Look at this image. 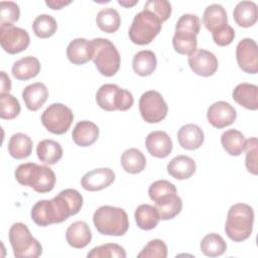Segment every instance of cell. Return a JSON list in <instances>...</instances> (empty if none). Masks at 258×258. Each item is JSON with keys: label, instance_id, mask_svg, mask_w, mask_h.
<instances>
[{"label": "cell", "instance_id": "obj_2", "mask_svg": "<svg viewBox=\"0 0 258 258\" xmlns=\"http://www.w3.org/2000/svg\"><path fill=\"white\" fill-rule=\"evenodd\" d=\"M14 175L19 184L29 186L39 194L49 192L55 184L53 170L46 165H39L34 162L19 164Z\"/></svg>", "mask_w": 258, "mask_h": 258}, {"label": "cell", "instance_id": "obj_37", "mask_svg": "<svg viewBox=\"0 0 258 258\" xmlns=\"http://www.w3.org/2000/svg\"><path fill=\"white\" fill-rule=\"evenodd\" d=\"M57 29L56 20L48 14L38 15L32 23V30L39 38H48L52 36Z\"/></svg>", "mask_w": 258, "mask_h": 258}, {"label": "cell", "instance_id": "obj_9", "mask_svg": "<svg viewBox=\"0 0 258 258\" xmlns=\"http://www.w3.org/2000/svg\"><path fill=\"white\" fill-rule=\"evenodd\" d=\"M74 121L73 111L61 103L49 105L41 114V123L50 133L61 135L68 132Z\"/></svg>", "mask_w": 258, "mask_h": 258}, {"label": "cell", "instance_id": "obj_32", "mask_svg": "<svg viewBox=\"0 0 258 258\" xmlns=\"http://www.w3.org/2000/svg\"><path fill=\"white\" fill-rule=\"evenodd\" d=\"M134 218L137 226L145 231L154 229L159 222V216L156 208L148 204L138 206L134 213Z\"/></svg>", "mask_w": 258, "mask_h": 258}, {"label": "cell", "instance_id": "obj_35", "mask_svg": "<svg viewBox=\"0 0 258 258\" xmlns=\"http://www.w3.org/2000/svg\"><path fill=\"white\" fill-rule=\"evenodd\" d=\"M96 23L102 31L106 33H113L119 29L121 18L116 9L107 7L98 12L96 16Z\"/></svg>", "mask_w": 258, "mask_h": 258}, {"label": "cell", "instance_id": "obj_45", "mask_svg": "<svg viewBox=\"0 0 258 258\" xmlns=\"http://www.w3.org/2000/svg\"><path fill=\"white\" fill-rule=\"evenodd\" d=\"M201 29V21L196 14H183L179 17L175 24V30L189 31L195 34H199Z\"/></svg>", "mask_w": 258, "mask_h": 258}, {"label": "cell", "instance_id": "obj_1", "mask_svg": "<svg viewBox=\"0 0 258 258\" xmlns=\"http://www.w3.org/2000/svg\"><path fill=\"white\" fill-rule=\"evenodd\" d=\"M84 203L83 196L74 188L59 191L51 200L38 201L31 209L32 221L40 227L58 224L78 214Z\"/></svg>", "mask_w": 258, "mask_h": 258}, {"label": "cell", "instance_id": "obj_28", "mask_svg": "<svg viewBox=\"0 0 258 258\" xmlns=\"http://www.w3.org/2000/svg\"><path fill=\"white\" fill-rule=\"evenodd\" d=\"M154 207L157 210L159 220L167 221L173 219L181 212L182 201L176 194H173L155 202Z\"/></svg>", "mask_w": 258, "mask_h": 258}, {"label": "cell", "instance_id": "obj_40", "mask_svg": "<svg viewBox=\"0 0 258 258\" xmlns=\"http://www.w3.org/2000/svg\"><path fill=\"white\" fill-rule=\"evenodd\" d=\"M173 194H176L175 185L165 179H159L154 181L148 188L149 198L154 203L166 196Z\"/></svg>", "mask_w": 258, "mask_h": 258}, {"label": "cell", "instance_id": "obj_25", "mask_svg": "<svg viewBox=\"0 0 258 258\" xmlns=\"http://www.w3.org/2000/svg\"><path fill=\"white\" fill-rule=\"evenodd\" d=\"M203 24L210 32L228 25V16L225 8L217 3L209 5L203 14Z\"/></svg>", "mask_w": 258, "mask_h": 258}, {"label": "cell", "instance_id": "obj_17", "mask_svg": "<svg viewBox=\"0 0 258 258\" xmlns=\"http://www.w3.org/2000/svg\"><path fill=\"white\" fill-rule=\"evenodd\" d=\"M66 239L68 244L73 248L82 249L91 243L92 232L86 222L76 221L67 229Z\"/></svg>", "mask_w": 258, "mask_h": 258}, {"label": "cell", "instance_id": "obj_33", "mask_svg": "<svg viewBox=\"0 0 258 258\" xmlns=\"http://www.w3.org/2000/svg\"><path fill=\"white\" fill-rule=\"evenodd\" d=\"M121 165L126 172L136 174L145 168L146 158L139 149L129 148L121 155Z\"/></svg>", "mask_w": 258, "mask_h": 258}, {"label": "cell", "instance_id": "obj_18", "mask_svg": "<svg viewBox=\"0 0 258 258\" xmlns=\"http://www.w3.org/2000/svg\"><path fill=\"white\" fill-rule=\"evenodd\" d=\"M48 90L43 83L37 82L26 86L22 91V99L29 111H37L46 102Z\"/></svg>", "mask_w": 258, "mask_h": 258}, {"label": "cell", "instance_id": "obj_31", "mask_svg": "<svg viewBox=\"0 0 258 258\" xmlns=\"http://www.w3.org/2000/svg\"><path fill=\"white\" fill-rule=\"evenodd\" d=\"M245 136L236 129L226 130L221 136V144L225 151L232 156H239L245 147Z\"/></svg>", "mask_w": 258, "mask_h": 258}, {"label": "cell", "instance_id": "obj_23", "mask_svg": "<svg viewBox=\"0 0 258 258\" xmlns=\"http://www.w3.org/2000/svg\"><path fill=\"white\" fill-rule=\"evenodd\" d=\"M67 56L74 64H84L90 61L93 56L91 41L86 38L73 39L68 45Z\"/></svg>", "mask_w": 258, "mask_h": 258}, {"label": "cell", "instance_id": "obj_36", "mask_svg": "<svg viewBox=\"0 0 258 258\" xmlns=\"http://www.w3.org/2000/svg\"><path fill=\"white\" fill-rule=\"evenodd\" d=\"M201 250L208 257H218L225 253L227 244L225 240L216 233L206 235L201 241Z\"/></svg>", "mask_w": 258, "mask_h": 258}, {"label": "cell", "instance_id": "obj_27", "mask_svg": "<svg viewBox=\"0 0 258 258\" xmlns=\"http://www.w3.org/2000/svg\"><path fill=\"white\" fill-rule=\"evenodd\" d=\"M36 154L41 162L52 165L62 157V147L54 140L43 139L36 146Z\"/></svg>", "mask_w": 258, "mask_h": 258}, {"label": "cell", "instance_id": "obj_4", "mask_svg": "<svg viewBox=\"0 0 258 258\" xmlns=\"http://www.w3.org/2000/svg\"><path fill=\"white\" fill-rule=\"evenodd\" d=\"M93 223L100 234L107 236H123L129 229L127 213L113 206L98 208L94 213Z\"/></svg>", "mask_w": 258, "mask_h": 258}, {"label": "cell", "instance_id": "obj_39", "mask_svg": "<svg viewBox=\"0 0 258 258\" xmlns=\"http://www.w3.org/2000/svg\"><path fill=\"white\" fill-rule=\"evenodd\" d=\"M19 101L10 94L0 95V117L5 120H12L20 113Z\"/></svg>", "mask_w": 258, "mask_h": 258}, {"label": "cell", "instance_id": "obj_13", "mask_svg": "<svg viewBox=\"0 0 258 258\" xmlns=\"http://www.w3.org/2000/svg\"><path fill=\"white\" fill-rule=\"evenodd\" d=\"M188 66L196 75L211 77L217 72L219 62L213 52L206 49H197L188 55Z\"/></svg>", "mask_w": 258, "mask_h": 258}, {"label": "cell", "instance_id": "obj_30", "mask_svg": "<svg viewBox=\"0 0 258 258\" xmlns=\"http://www.w3.org/2000/svg\"><path fill=\"white\" fill-rule=\"evenodd\" d=\"M157 66V59L155 53L152 50H140L138 51L132 60L133 71L140 77H146L151 75Z\"/></svg>", "mask_w": 258, "mask_h": 258}, {"label": "cell", "instance_id": "obj_8", "mask_svg": "<svg viewBox=\"0 0 258 258\" xmlns=\"http://www.w3.org/2000/svg\"><path fill=\"white\" fill-rule=\"evenodd\" d=\"M96 101L100 108L109 112L127 111L134 103L132 94L115 84L102 85L97 91Z\"/></svg>", "mask_w": 258, "mask_h": 258}, {"label": "cell", "instance_id": "obj_41", "mask_svg": "<svg viewBox=\"0 0 258 258\" xmlns=\"http://www.w3.org/2000/svg\"><path fill=\"white\" fill-rule=\"evenodd\" d=\"M138 258H166L167 246L160 239H153L149 241L146 246L137 255Z\"/></svg>", "mask_w": 258, "mask_h": 258}, {"label": "cell", "instance_id": "obj_11", "mask_svg": "<svg viewBox=\"0 0 258 258\" xmlns=\"http://www.w3.org/2000/svg\"><path fill=\"white\" fill-rule=\"evenodd\" d=\"M0 43L6 52L15 54L28 47L30 37L28 32L23 28L4 24L0 25Z\"/></svg>", "mask_w": 258, "mask_h": 258}, {"label": "cell", "instance_id": "obj_10", "mask_svg": "<svg viewBox=\"0 0 258 258\" xmlns=\"http://www.w3.org/2000/svg\"><path fill=\"white\" fill-rule=\"evenodd\" d=\"M139 111L145 122L159 123L166 117L168 107L161 94L149 90L143 93L139 99Z\"/></svg>", "mask_w": 258, "mask_h": 258}, {"label": "cell", "instance_id": "obj_20", "mask_svg": "<svg viewBox=\"0 0 258 258\" xmlns=\"http://www.w3.org/2000/svg\"><path fill=\"white\" fill-rule=\"evenodd\" d=\"M233 100L240 106L255 111L258 109V87L254 84L241 83L232 93Z\"/></svg>", "mask_w": 258, "mask_h": 258}, {"label": "cell", "instance_id": "obj_26", "mask_svg": "<svg viewBox=\"0 0 258 258\" xmlns=\"http://www.w3.org/2000/svg\"><path fill=\"white\" fill-rule=\"evenodd\" d=\"M257 5L253 1H241L235 6L233 11L235 22L245 28L253 26L257 21Z\"/></svg>", "mask_w": 258, "mask_h": 258}, {"label": "cell", "instance_id": "obj_46", "mask_svg": "<svg viewBox=\"0 0 258 258\" xmlns=\"http://www.w3.org/2000/svg\"><path fill=\"white\" fill-rule=\"evenodd\" d=\"M214 42L219 46H227L232 43L235 37V30L232 26L226 25L214 32H212Z\"/></svg>", "mask_w": 258, "mask_h": 258}, {"label": "cell", "instance_id": "obj_48", "mask_svg": "<svg viewBox=\"0 0 258 258\" xmlns=\"http://www.w3.org/2000/svg\"><path fill=\"white\" fill-rule=\"evenodd\" d=\"M72 1H63V0H46L45 4L53 10H59L61 8H63L64 6L71 4Z\"/></svg>", "mask_w": 258, "mask_h": 258}, {"label": "cell", "instance_id": "obj_22", "mask_svg": "<svg viewBox=\"0 0 258 258\" xmlns=\"http://www.w3.org/2000/svg\"><path fill=\"white\" fill-rule=\"evenodd\" d=\"M196 168L195 160L187 155L175 156L166 166L168 174L178 180L189 178L196 172Z\"/></svg>", "mask_w": 258, "mask_h": 258}, {"label": "cell", "instance_id": "obj_21", "mask_svg": "<svg viewBox=\"0 0 258 258\" xmlns=\"http://www.w3.org/2000/svg\"><path fill=\"white\" fill-rule=\"evenodd\" d=\"M179 145L186 150L199 149L205 140L203 130L196 124H185L177 131Z\"/></svg>", "mask_w": 258, "mask_h": 258}, {"label": "cell", "instance_id": "obj_34", "mask_svg": "<svg viewBox=\"0 0 258 258\" xmlns=\"http://www.w3.org/2000/svg\"><path fill=\"white\" fill-rule=\"evenodd\" d=\"M172 45L177 53L190 55L197 50V34L184 30H175L172 37Z\"/></svg>", "mask_w": 258, "mask_h": 258}, {"label": "cell", "instance_id": "obj_14", "mask_svg": "<svg viewBox=\"0 0 258 258\" xmlns=\"http://www.w3.org/2000/svg\"><path fill=\"white\" fill-rule=\"evenodd\" d=\"M237 113L235 108L225 101H218L212 104L207 111V119L215 128L222 129L235 122Z\"/></svg>", "mask_w": 258, "mask_h": 258}, {"label": "cell", "instance_id": "obj_44", "mask_svg": "<svg viewBox=\"0 0 258 258\" xmlns=\"http://www.w3.org/2000/svg\"><path fill=\"white\" fill-rule=\"evenodd\" d=\"M143 9L152 12L161 22L166 21L171 14V4L165 0H148Z\"/></svg>", "mask_w": 258, "mask_h": 258}, {"label": "cell", "instance_id": "obj_6", "mask_svg": "<svg viewBox=\"0 0 258 258\" xmlns=\"http://www.w3.org/2000/svg\"><path fill=\"white\" fill-rule=\"evenodd\" d=\"M9 242L17 258H37L42 254L41 244L23 223H14L9 229Z\"/></svg>", "mask_w": 258, "mask_h": 258}, {"label": "cell", "instance_id": "obj_43", "mask_svg": "<svg viewBox=\"0 0 258 258\" xmlns=\"http://www.w3.org/2000/svg\"><path fill=\"white\" fill-rule=\"evenodd\" d=\"M258 141L256 137H251L245 141L244 150L246 151V161L245 165L249 172L252 174H257V153H258Z\"/></svg>", "mask_w": 258, "mask_h": 258}, {"label": "cell", "instance_id": "obj_38", "mask_svg": "<svg viewBox=\"0 0 258 258\" xmlns=\"http://www.w3.org/2000/svg\"><path fill=\"white\" fill-rule=\"evenodd\" d=\"M88 258H125L126 252L124 248L115 243H107L104 245L97 246L93 248L88 254Z\"/></svg>", "mask_w": 258, "mask_h": 258}, {"label": "cell", "instance_id": "obj_42", "mask_svg": "<svg viewBox=\"0 0 258 258\" xmlns=\"http://www.w3.org/2000/svg\"><path fill=\"white\" fill-rule=\"evenodd\" d=\"M20 16L19 6L13 1H1L0 3V25H13Z\"/></svg>", "mask_w": 258, "mask_h": 258}, {"label": "cell", "instance_id": "obj_3", "mask_svg": "<svg viewBox=\"0 0 258 258\" xmlns=\"http://www.w3.org/2000/svg\"><path fill=\"white\" fill-rule=\"evenodd\" d=\"M254 211L252 207L244 203L233 205L227 214L225 232L234 242L247 240L253 230Z\"/></svg>", "mask_w": 258, "mask_h": 258}, {"label": "cell", "instance_id": "obj_16", "mask_svg": "<svg viewBox=\"0 0 258 258\" xmlns=\"http://www.w3.org/2000/svg\"><path fill=\"white\" fill-rule=\"evenodd\" d=\"M145 146L152 156L165 158L172 150V140L164 131H152L145 139Z\"/></svg>", "mask_w": 258, "mask_h": 258}, {"label": "cell", "instance_id": "obj_12", "mask_svg": "<svg viewBox=\"0 0 258 258\" xmlns=\"http://www.w3.org/2000/svg\"><path fill=\"white\" fill-rule=\"evenodd\" d=\"M236 58L239 68L247 73L255 75L258 72V46L254 39L243 38L236 47Z\"/></svg>", "mask_w": 258, "mask_h": 258}, {"label": "cell", "instance_id": "obj_24", "mask_svg": "<svg viewBox=\"0 0 258 258\" xmlns=\"http://www.w3.org/2000/svg\"><path fill=\"white\" fill-rule=\"evenodd\" d=\"M40 62L36 57L27 55L16 60L11 72L16 80L27 81L35 78L40 73Z\"/></svg>", "mask_w": 258, "mask_h": 258}, {"label": "cell", "instance_id": "obj_5", "mask_svg": "<svg viewBox=\"0 0 258 258\" xmlns=\"http://www.w3.org/2000/svg\"><path fill=\"white\" fill-rule=\"evenodd\" d=\"M91 41L94 61L99 73L105 77H113L120 69L121 57L112 41L107 38H94Z\"/></svg>", "mask_w": 258, "mask_h": 258}, {"label": "cell", "instance_id": "obj_47", "mask_svg": "<svg viewBox=\"0 0 258 258\" xmlns=\"http://www.w3.org/2000/svg\"><path fill=\"white\" fill-rule=\"evenodd\" d=\"M11 90V81L5 72H1V90L0 95L9 94Z\"/></svg>", "mask_w": 258, "mask_h": 258}, {"label": "cell", "instance_id": "obj_7", "mask_svg": "<svg viewBox=\"0 0 258 258\" xmlns=\"http://www.w3.org/2000/svg\"><path fill=\"white\" fill-rule=\"evenodd\" d=\"M162 22L152 12L143 9L137 13L129 28L130 40L138 45L150 43L160 32Z\"/></svg>", "mask_w": 258, "mask_h": 258}, {"label": "cell", "instance_id": "obj_29", "mask_svg": "<svg viewBox=\"0 0 258 258\" xmlns=\"http://www.w3.org/2000/svg\"><path fill=\"white\" fill-rule=\"evenodd\" d=\"M33 142L31 138L24 133L13 134L8 142V152L15 159L27 158L32 152Z\"/></svg>", "mask_w": 258, "mask_h": 258}, {"label": "cell", "instance_id": "obj_15", "mask_svg": "<svg viewBox=\"0 0 258 258\" xmlns=\"http://www.w3.org/2000/svg\"><path fill=\"white\" fill-rule=\"evenodd\" d=\"M115 180V173L111 168L101 167L88 171L81 179L83 188L89 191H98L108 187Z\"/></svg>", "mask_w": 258, "mask_h": 258}, {"label": "cell", "instance_id": "obj_49", "mask_svg": "<svg viewBox=\"0 0 258 258\" xmlns=\"http://www.w3.org/2000/svg\"><path fill=\"white\" fill-rule=\"evenodd\" d=\"M118 3H119L121 6H124V7L129 8V7H132V6H134L135 4H137V3H138V0H133V1H122V0H119Z\"/></svg>", "mask_w": 258, "mask_h": 258}, {"label": "cell", "instance_id": "obj_19", "mask_svg": "<svg viewBox=\"0 0 258 258\" xmlns=\"http://www.w3.org/2000/svg\"><path fill=\"white\" fill-rule=\"evenodd\" d=\"M99 137V127L92 121L83 120L76 124L72 132L74 142L81 147L93 145Z\"/></svg>", "mask_w": 258, "mask_h": 258}]
</instances>
